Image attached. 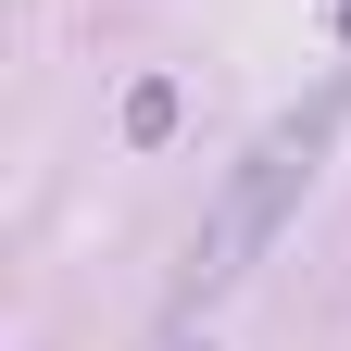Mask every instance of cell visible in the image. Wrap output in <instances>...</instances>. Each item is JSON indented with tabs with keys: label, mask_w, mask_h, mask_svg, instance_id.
Segmentation results:
<instances>
[{
	"label": "cell",
	"mask_w": 351,
	"mask_h": 351,
	"mask_svg": "<svg viewBox=\"0 0 351 351\" xmlns=\"http://www.w3.org/2000/svg\"><path fill=\"white\" fill-rule=\"evenodd\" d=\"M339 113H351V88H314L289 125H263V151L226 176L213 226L189 239V301H213V289H239V276H251V251L289 226V201H301V189H314V163H326V138H339Z\"/></svg>",
	"instance_id": "obj_1"
},
{
	"label": "cell",
	"mask_w": 351,
	"mask_h": 351,
	"mask_svg": "<svg viewBox=\"0 0 351 351\" xmlns=\"http://www.w3.org/2000/svg\"><path fill=\"white\" fill-rule=\"evenodd\" d=\"M339 25H351V0H339Z\"/></svg>",
	"instance_id": "obj_2"
}]
</instances>
